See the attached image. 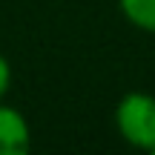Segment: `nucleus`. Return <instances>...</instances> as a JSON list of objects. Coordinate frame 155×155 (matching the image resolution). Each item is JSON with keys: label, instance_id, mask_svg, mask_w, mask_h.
<instances>
[{"label": "nucleus", "instance_id": "nucleus-2", "mask_svg": "<svg viewBox=\"0 0 155 155\" xmlns=\"http://www.w3.org/2000/svg\"><path fill=\"white\" fill-rule=\"evenodd\" d=\"M32 147V129L20 109L0 104V155H23Z\"/></svg>", "mask_w": 155, "mask_h": 155}, {"label": "nucleus", "instance_id": "nucleus-4", "mask_svg": "<svg viewBox=\"0 0 155 155\" xmlns=\"http://www.w3.org/2000/svg\"><path fill=\"white\" fill-rule=\"evenodd\" d=\"M9 86H12V63H9L6 55H0V101L6 98Z\"/></svg>", "mask_w": 155, "mask_h": 155}, {"label": "nucleus", "instance_id": "nucleus-1", "mask_svg": "<svg viewBox=\"0 0 155 155\" xmlns=\"http://www.w3.org/2000/svg\"><path fill=\"white\" fill-rule=\"evenodd\" d=\"M115 129L129 147L155 152V98L127 92L115 106Z\"/></svg>", "mask_w": 155, "mask_h": 155}, {"label": "nucleus", "instance_id": "nucleus-3", "mask_svg": "<svg viewBox=\"0 0 155 155\" xmlns=\"http://www.w3.org/2000/svg\"><path fill=\"white\" fill-rule=\"evenodd\" d=\"M118 9L135 29L155 35V0H118Z\"/></svg>", "mask_w": 155, "mask_h": 155}]
</instances>
